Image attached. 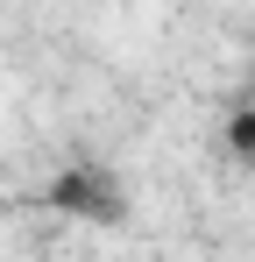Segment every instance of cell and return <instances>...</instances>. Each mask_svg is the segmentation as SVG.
<instances>
[{
  "instance_id": "obj_2",
  "label": "cell",
  "mask_w": 255,
  "mask_h": 262,
  "mask_svg": "<svg viewBox=\"0 0 255 262\" xmlns=\"http://www.w3.org/2000/svg\"><path fill=\"white\" fill-rule=\"evenodd\" d=\"M227 149H234L241 163H255V99L234 106V121H227Z\"/></svg>"
},
{
  "instance_id": "obj_1",
  "label": "cell",
  "mask_w": 255,
  "mask_h": 262,
  "mask_svg": "<svg viewBox=\"0 0 255 262\" xmlns=\"http://www.w3.org/2000/svg\"><path fill=\"white\" fill-rule=\"evenodd\" d=\"M50 206H57L64 220L107 227V220H121V184H114L107 170H92V163H85V170H64L57 184H50Z\"/></svg>"
}]
</instances>
